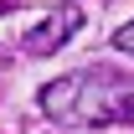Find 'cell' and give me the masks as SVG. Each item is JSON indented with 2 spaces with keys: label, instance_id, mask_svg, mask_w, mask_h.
Listing matches in <instances>:
<instances>
[{
  "label": "cell",
  "instance_id": "6da1fadb",
  "mask_svg": "<svg viewBox=\"0 0 134 134\" xmlns=\"http://www.w3.org/2000/svg\"><path fill=\"white\" fill-rule=\"evenodd\" d=\"M77 26H83V10H77V5H62V10H52L36 31H26L21 47L31 52V57H52L57 47H67V41L77 36Z\"/></svg>",
  "mask_w": 134,
  "mask_h": 134
},
{
  "label": "cell",
  "instance_id": "7a4b0ae2",
  "mask_svg": "<svg viewBox=\"0 0 134 134\" xmlns=\"http://www.w3.org/2000/svg\"><path fill=\"white\" fill-rule=\"evenodd\" d=\"M114 47H124V52H134V21H129V26H119V36H114Z\"/></svg>",
  "mask_w": 134,
  "mask_h": 134
},
{
  "label": "cell",
  "instance_id": "3957f363",
  "mask_svg": "<svg viewBox=\"0 0 134 134\" xmlns=\"http://www.w3.org/2000/svg\"><path fill=\"white\" fill-rule=\"evenodd\" d=\"M16 5H21V0H0V10H16Z\"/></svg>",
  "mask_w": 134,
  "mask_h": 134
}]
</instances>
